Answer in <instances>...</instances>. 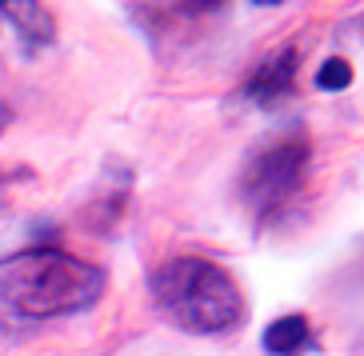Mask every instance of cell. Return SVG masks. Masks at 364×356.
<instances>
[{
  "label": "cell",
  "mask_w": 364,
  "mask_h": 356,
  "mask_svg": "<svg viewBox=\"0 0 364 356\" xmlns=\"http://www.w3.org/2000/svg\"><path fill=\"white\" fill-rule=\"evenodd\" d=\"M105 288V269L65 249H24L0 257V333L88 313Z\"/></svg>",
  "instance_id": "obj_1"
},
{
  "label": "cell",
  "mask_w": 364,
  "mask_h": 356,
  "mask_svg": "<svg viewBox=\"0 0 364 356\" xmlns=\"http://www.w3.org/2000/svg\"><path fill=\"white\" fill-rule=\"evenodd\" d=\"M152 308L188 336H220L245 324V292L213 257H168L149 276Z\"/></svg>",
  "instance_id": "obj_2"
},
{
  "label": "cell",
  "mask_w": 364,
  "mask_h": 356,
  "mask_svg": "<svg viewBox=\"0 0 364 356\" xmlns=\"http://www.w3.org/2000/svg\"><path fill=\"white\" fill-rule=\"evenodd\" d=\"M309 164H312V144L304 129L280 132L268 144H260L240 168L236 193L257 228H272L296 212V200L304 196L309 184Z\"/></svg>",
  "instance_id": "obj_3"
},
{
  "label": "cell",
  "mask_w": 364,
  "mask_h": 356,
  "mask_svg": "<svg viewBox=\"0 0 364 356\" xmlns=\"http://www.w3.org/2000/svg\"><path fill=\"white\" fill-rule=\"evenodd\" d=\"M296 76H300V48L296 44H280L268 56H260L257 68L248 72L240 97L252 108H277L296 92Z\"/></svg>",
  "instance_id": "obj_4"
},
{
  "label": "cell",
  "mask_w": 364,
  "mask_h": 356,
  "mask_svg": "<svg viewBox=\"0 0 364 356\" xmlns=\"http://www.w3.org/2000/svg\"><path fill=\"white\" fill-rule=\"evenodd\" d=\"M0 21H9L16 28L24 56L44 53L56 41V16L44 4H0Z\"/></svg>",
  "instance_id": "obj_5"
},
{
  "label": "cell",
  "mask_w": 364,
  "mask_h": 356,
  "mask_svg": "<svg viewBox=\"0 0 364 356\" xmlns=\"http://www.w3.org/2000/svg\"><path fill=\"white\" fill-rule=\"evenodd\" d=\"M260 345H264L268 356H300V352H309V348H316V336H312L309 316L284 313L264 328Z\"/></svg>",
  "instance_id": "obj_6"
},
{
  "label": "cell",
  "mask_w": 364,
  "mask_h": 356,
  "mask_svg": "<svg viewBox=\"0 0 364 356\" xmlns=\"http://www.w3.org/2000/svg\"><path fill=\"white\" fill-rule=\"evenodd\" d=\"M316 85H321L324 92H344V88L353 85V65H348L344 56H332V60H324L321 72H316Z\"/></svg>",
  "instance_id": "obj_7"
},
{
  "label": "cell",
  "mask_w": 364,
  "mask_h": 356,
  "mask_svg": "<svg viewBox=\"0 0 364 356\" xmlns=\"http://www.w3.org/2000/svg\"><path fill=\"white\" fill-rule=\"evenodd\" d=\"M9 129V108H4V100H0V132Z\"/></svg>",
  "instance_id": "obj_8"
},
{
  "label": "cell",
  "mask_w": 364,
  "mask_h": 356,
  "mask_svg": "<svg viewBox=\"0 0 364 356\" xmlns=\"http://www.w3.org/2000/svg\"><path fill=\"white\" fill-rule=\"evenodd\" d=\"M0 184H4V168H0Z\"/></svg>",
  "instance_id": "obj_9"
}]
</instances>
